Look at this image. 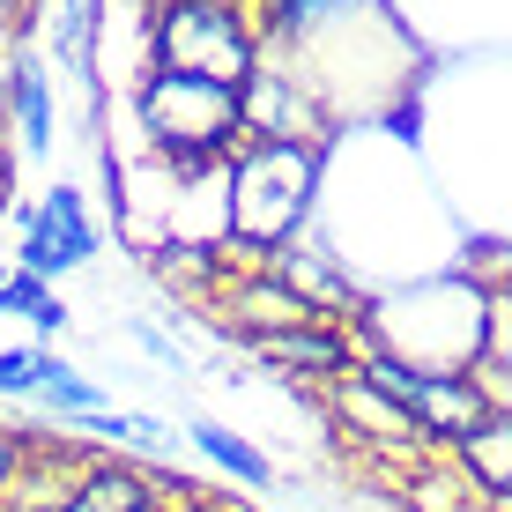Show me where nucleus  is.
Wrapping results in <instances>:
<instances>
[{
  "label": "nucleus",
  "mask_w": 512,
  "mask_h": 512,
  "mask_svg": "<svg viewBox=\"0 0 512 512\" xmlns=\"http://www.w3.org/2000/svg\"><path fill=\"white\" fill-rule=\"evenodd\" d=\"M127 112H134V134L141 149L156 156L171 186H193V179H216L223 164L238 156V90L223 82H201V75H171V67H149V75L127 90Z\"/></svg>",
  "instance_id": "1"
},
{
  "label": "nucleus",
  "mask_w": 512,
  "mask_h": 512,
  "mask_svg": "<svg viewBox=\"0 0 512 512\" xmlns=\"http://www.w3.org/2000/svg\"><path fill=\"white\" fill-rule=\"evenodd\" d=\"M312 193H320L312 141H238V156L223 164V238L282 253L290 238H305Z\"/></svg>",
  "instance_id": "2"
},
{
  "label": "nucleus",
  "mask_w": 512,
  "mask_h": 512,
  "mask_svg": "<svg viewBox=\"0 0 512 512\" xmlns=\"http://www.w3.org/2000/svg\"><path fill=\"white\" fill-rule=\"evenodd\" d=\"M149 67L245 90L260 75V15L245 0H149Z\"/></svg>",
  "instance_id": "3"
},
{
  "label": "nucleus",
  "mask_w": 512,
  "mask_h": 512,
  "mask_svg": "<svg viewBox=\"0 0 512 512\" xmlns=\"http://www.w3.org/2000/svg\"><path fill=\"white\" fill-rule=\"evenodd\" d=\"M364 379H372L379 394H394L438 453H453L468 431H483V423L498 416L475 372H416V364H401V357H364Z\"/></svg>",
  "instance_id": "4"
},
{
  "label": "nucleus",
  "mask_w": 512,
  "mask_h": 512,
  "mask_svg": "<svg viewBox=\"0 0 512 512\" xmlns=\"http://www.w3.org/2000/svg\"><path fill=\"white\" fill-rule=\"evenodd\" d=\"M97 245H104V231H97V216H90V201H82L75 186H45L38 201L23 208L15 268H23V275H45V282H60V275L90 268Z\"/></svg>",
  "instance_id": "5"
},
{
  "label": "nucleus",
  "mask_w": 512,
  "mask_h": 512,
  "mask_svg": "<svg viewBox=\"0 0 512 512\" xmlns=\"http://www.w3.org/2000/svg\"><path fill=\"white\" fill-rule=\"evenodd\" d=\"M253 364H268L275 379L305 386V394H327L334 379H349L364 364V342L349 334L342 320H320V327H290V334H260V342H238Z\"/></svg>",
  "instance_id": "6"
},
{
  "label": "nucleus",
  "mask_w": 512,
  "mask_h": 512,
  "mask_svg": "<svg viewBox=\"0 0 512 512\" xmlns=\"http://www.w3.org/2000/svg\"><path fill=\"white\" fill-rule=\"evenodd\" d=\"M238 127H245V141H312V149H320L334 119L290 67L260 60V75L238 90Z\"/></svg>",
  "instance_id": "7"
},
{
  "label": "nucleus",
  "mask_w": 512,
  "mask_h": 512,
  "mask_svg": "<svg viewBox=\"0 0 512 512\" xmlns=\"http://www.w3.org/2000/svg\"><path fill=\"white\" fill-rule=\"evenodd\" d=\"M453 468L468 475L475 505L483 512H512V409H498L483 431H468L453 446Z\"/></svg>",
  "instance_id": "8"
},
{
  "label": "nucleus",
  "mask_w": 512,
  "mask_h": 512,
  "mask_svg": "<svg viewBox=\"0 0 512 512\" xmlns=\"http://www.w3.org/2000/svg\"><path fill=\"white\" fill-rule=\"evenodd\" d=\"M164 505V468H134V461H97L75 483V498L60 512H149Z\"/></svg>",
  "instance_id": "9"
},
{
  "label": "nucleus",
  "mask_w": 512,
  "mask_h": 512,
  "mask_svg": "<svg viewBox=\"0 0 512 512\" xmlns=\"http://www.w3.org/2000/svg\"><path fill=\"white\" fill-rule=\"evenodd\" d=\"M149 275L164 282L179 305L201 312L208 297H216V282H223V260H216V245H201V238H164V245L149 253Z\"/></svg>",
  "instance_id": "10"
},
{
  "label": "nucleus",
  "mask_w": 512,
  "mask_h": 512,
  "mask_svg": "<svg viewBox=\"0 0 512 512\" xmlns=\"http://www.w3.org/2000/svg\"><path fill=\"white\" fill-rule=\"evenodd\" d=\"M8 119H15L30 156L52 149V75L38 60H8Z\"/></svg>",
  "instance_id": "11"
},
{
  "label": "nucleus",
  "mask_w": 512,
  "mask_h": 512,
  "mask_svg": "<svg viewBox=\"0 0 512 512\" xmlns=\"http://www.w3.org/2000/svg\"><path fill=\"white\" fill-rule=\"evenodd\" d=\"M186 438L201 446V461H216L223 475H238L245 490H268V483H275L268 453H260V446H245V438L231 431V423H216V416H193V423H186Z\"/></svg>",
  "instance_id": "12"
},
{
  "label": "nucleus",
  "mask_w": 512,
  "mask_h": 512,
  "mask_svg": "<svg viewBox=\"0 0 512 512\" xmlns=\"http://www.w3.org/2000/svg\"><path fill=\"white\" fill-rule=\"evenodd\" d=\"M0 312L30 320L38 334H60V327H67V305H60V290H52L45 275H23V268H8V282H0Z\"/></svg>",
  "instance_id": "13"
},
{
  "label": "nucleus",
  "mask_w": 512,
  "mask_h": 512,
  "mask_svg": "<svg viewBox=\"0 0 512 512\" xmlns=\"http://www.w3.org/2000/svg\"><path fill=\"white\" fill-rule=\"evenodd\" d=\"M30 401H38V409H52V416H67V423H82V416L104 409V394L75 372V364H60V357H45V379H38V394H30Z\"/></svg>",
  "instance_id": "14"
},
{
  "label": "nucleus",
  "mask_w": 512,
  "mask_h": 512,
  "mask_svg": "<svg viewBox=\"0 0 512 512\" xmlns=\"http://www.w3.org/2000/svg\"><path fill=\"white\" fill-rule=\"evenodd\" d=\"M52 349H0V401H30Z\"/></svg>",
  "instance_id": "15"
},
{
  "label": "nucleus",
  "mask_w": 512,
  "mask_h": 512,
  "mask_svg": "<svg viewBox=\"0 0 512 512\" xmlns=\"http://www.w3.org/2000/svg\"><path fill=\"white\" fill-rule=\"evenodd\" d=\"M23 453H30V431H0V512H8V490L23 475Z\"/></svg>",
  "instance_id": "16"
},
{
  "label": "nucleus",
  "mask_w": 512,
  "mask_h": 512,
  "mask_svg": "<svg viewBox=\"0 0 512 512\" xmlns=\"http://www.w3.org/2000/svg\"><path fill=\"white\" fill-rule=\"evenodd\" d=\"M8 179H15V164H8V149H0V208H8Z\"/></svg>",
  "instance_id": "17"
},
{
  "label": "nucleus",
  "mask_w": 512,
  "mask_h": 512,
  "mask_svg": "<svg viewBox=\"0 0 512 512\" xmlns=\"http://www.w3.org/2000/svg\"><path fill=\"white\" fill-rule=\"evenodd\" d=\"M0 127H8V75H0Z\"/></svg>",
  "instance_id": "18"
},
{
  "label": "nucleus",
  "mask_w": 512,
  "mask_h": 512,
  "mask_svg": "<svg viewBox=\"0 0 512 512\" xmlns=\"http://www.w3.org/2000/svg\"><path fill=\"white\" fill-rule=\"evenodd\" d=\"M0 282H8V260H0Z\"/></svg>",
  "instance_id": "19"
},
{
  "label": "nucleus",
  "mask_w": 512,
  "mask_h": 512,
  "mask_svg": "<svg viewBox=\"0 0 512 512\" xmlns=\"http://www.w3.org/2000/svg\"><path fill=\"white\" fill-rule=\"evenodd\" d=\"M0 52H8V45H0Z\"/></svg>",
  "instance_id": "20"
}]
</instances>
